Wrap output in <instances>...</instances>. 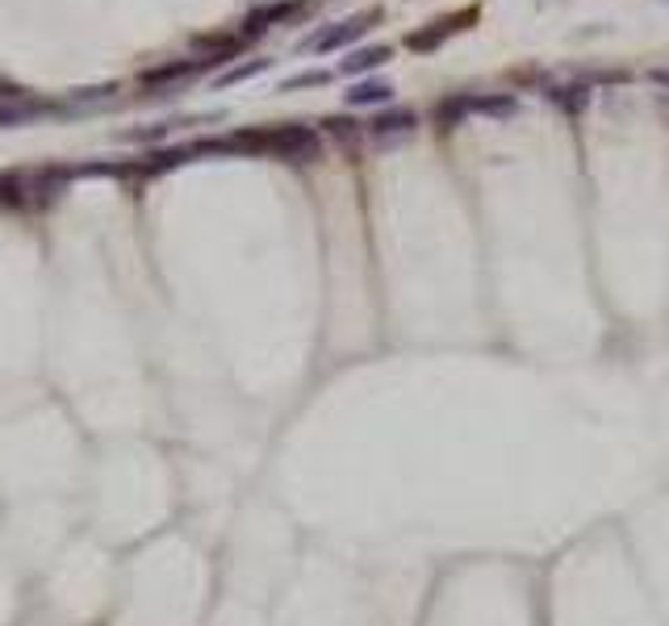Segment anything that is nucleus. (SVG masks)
I'll list each match as a JSON object with an SVG mask.
<instances>
[{
	"label": "nucleus",
	"mask_w": 669,
	"mask_h": 626,
	"mask_svg": "<svg viewBox=\"0 0 669 626\" xmlns=\"http://www.w3.org/2000/svg\"><path fill=\"white\" fill-rule=\"evenodd\" d=\"M239 146H251V151H272L281 160L306 163L318 155V134L310 126H277V130H251V134H239Z\"/></svg>",
	"instance_id": "nucleus-1"
},
{
	"label": "nucleus",
	"mask_w": 669,
	"mask_h": 626,
	"mask_svg": "<svg viewBox=\"0 0 669 626\" xmlns=\"http://www.w3.org/2000/svg\"><path fill=\"white\" fill-rule=\"evenodd\" d=\"M377 22H382V9H364V13H356V17H343V22H334V25H327V29L310 34V38L302 43V50L327 55V50L348 47V43H356L360 34H368V29H373Z\"/></svg>",
	"instance_id": "nucleus-2"
},
{
	"label": "nucleus",
	"mask_w": 669,
	"mask_h": 626,
	"mask_svg": "<svg viewBox=\"0 0 669 626\" xmlns=\"http://www.w3.org/2000/svg\"><path fill=\"white\" fill-rule=\"evenodd\" d=\"M469 22H478V9H465V13H453V17H439L431 22L427 29H414L407 38L410 50H435L444 47V38H453L456 29H469Z\"/></svg>",
	"instance_id": "nucleus-3"
},
{
	"label": "nucleus",
	"mask_w": 669,
	"mask_h": 626,
	"mask_svg": "<svg viewBox=\"0 0 669 626\" xmlns=\"http://www.w3.org/2000/svg\"><path fill=\"white\" fill-rule=\"evenodd\" d=\"M414 126H419V117L410 114V109H389V114L373 117V139L382 142V146H394V142H402L414 134Z\"/></svg>",
	"instance_id": "nucleus-4"
},
{
	"label": "nucleus",
	"mask_w": 669,
	"mask_h": 626,
	"mask_svg": "<svg viewBox=\"0 0 669 626\" xmlns=\"http://www.w3.org/2000/svg\"><path fill=\"white\" fill-rule=\"evenodd\" d=\"M465 114H481V117H515L519 114V101L502 93H465Z\"/></svg>",
	"instance_id": "nucleus-5"
},
{
	"label": "nucleus",
	"mask_w": 669,
	"mask_h": 626,
	"mask_svg": "<svg viewBox=\"0 0 669 626\" xmlns=\"http://www.w3.org/2000/svg\"><path fill=\"white\" fill-rule=\"evenodd\" d=\"M389 59H394V47H360L339 63V71H343V75H364V71H377L382 63H389Z\"/></svg>",
	"instance_id": "nucleus-6"
},
{
	"label": "nucleus",
	"mask_w": 669,
	"mask_h": 626,
	"mask_svg": "<svg viewBox=\"0 0 669 626\" xmlns=\"http://www.w3.org/2000/svg\"><path fill=\"white\" fill-rule=\"evenodd\" d=\"M394 101V84L389 80H360L348 93V105L352 109H364V105H389Z\"/></svg>",
	"instance_id": "nucleus-7"
},
{
	"label": "nucleus",
	"mask_w": 669,
	"mask_h": 626,
	"mask_svg": "<svg viewBox=\"0 0 669 626\" xmlns=\"http://www.w3.org/2000/svg\"><path fill=\"white\" fill-rule=\"evenodd\" d=\"M289 13H293V4H268V9H260V13H251V17H247V29H243V38H256V34L268 29V22H281V17H289Z\"/></svg>",
	"instance_id": "nucleus-8"
},
{
	"label": "nucleus",
	"mask_w": 669,
	"mask_h": 626,
	"mask_svg": "<svg viewBox=\"0 0 669 626\" xmlns=\"http://www.w3.org/2000/svg\"><path fill=\"white\" fill-rule=\"evenodd\" d=\"M260 71H268V59H251L243 68H231L226 75H218V88H231V84H243V80H256Z\"/></svg>",
	"instance_id": "nucleus-9"
},
{
	"label": "nucleus",
	"mask_w": 669,
	"mask_h": 626,
	"mask_svg": "<svg viewBox=\"0 0 669 626\" xmlns=\"http://www.w3.org/2000/svg\"><path fill=\"white\" fill-rule=\"evenodd\" d=\"M549 101H552V105H565L570 114H577V109L590 101V88H552Z\"/></svg>",
	"instance_id": "nucleus-10"
},
{
	"label": "nucleus",
	"mask_w": 669,
	"mask_h": 626,
	"mask_svg": "<svg viewBox=\"0 0 669 626\" xmlns=\"http://www.w3.org/2000/svg\"><path fill=\"white\" fill-rule=\"evenodd\" d=\"M331 80V71H302V75H289L285 84H281V93H297V88H318V84H327Z\"/></svg>",
	"instance_id": "nucleus-11"
},
{
	"label": "nucleus",
	"mask_w": 669,
	"mask_h": 626,
	"mask_svg": "<svg viewBox=\"0 0 669 626\" xmlns=\"http://www.w3.org/2000/svg\"><path fill=\"white\" fill-rule=\"evenodd\" d=\"M648 80H653V84H661V88H669V68H653V71H648Z\"/></svg>",
	"instance_id": "nucleus-12"
}]
</instances>
